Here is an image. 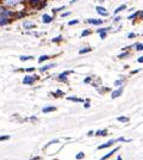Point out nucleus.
I'll return each instance as SVG.
<instances>
[{
	"label": "nucleus",
	"instance_id": "1",
	"mask_svg": "<svg viewBox=\"0 0 143 160\" xmlns=\"http://www.w3.org/2000/svg\"><path fill=\"white\" fill-rule=\"evenodd\" d=\"M35 80H36V78H35V77H30V75H28V77H25V78L23 79V82H24L25 85H31V84H33V82H35Z\"/></svg>",
	"mask_w": 143,
	"mask_h": 160
},
{
	"label": "nucleus",
	"instance_id": "2",
	"mask_svg": "<svg viewBox=\"0 0 143 160\" xmlns=\"http://www.w3.org/2000/svg\"><path fill=\"white\" fill-rule=\"evenodd\" d=\"M70 73H73V70H67V72H63V73H61V74L59 75V79L66 82V81H67V75L70 74Z\"/></svg>",
	"mask_w": 143,
	"mask_h": 160
},
{
	"label": "nucleus",
	"instance_id": "3",
	"mask_svg": "<svg viewBox=\"0 0 143 160\" xmlns=\"http://www.w3.org/2000/svg\"><path fill=\"white\" fill-rule=\"evenodd\" d=\"M22 1V0H5V5H7V6H14V5H17V4H19Z\"/></svg>",
	"mask_w": 143,
	"mask_h": 160
},
{
	"label": "nucleus",
	"instance_id": "4",
	"mask_svg": "<svg viewBox=\"0 0 143 160\" xmlns=\"http://www.w3.org/2000/svg\"><path fill=\"white\" fill-rule=\"evenodd\" d=\"M115 142H117V140H111V141H109V142H106V144L99 146L98 149H103V148H106V147H110V146H112V145L115 144Z\"/></svg>",
	"mask_w": 143,
	"mask_h": 160
},
{
	"label": "nucleus",
	"instance_id": "5",
	"mask_svg": "<svg viewBox=\"0 0 143 160\" xmlns=\"http://www.w3.org/2000/svg\"><path fill=\"white\" fill-rule=\"evenodd\" d=\"M118 149H119V147H117V148H115V149H112V151L110 152V153H107L106 155H104V156H103V158H101L100 160H105V159H107V158H110V156H111L112 154H115V153H116V152H117Z\"/></svg>",
	"mask_w": 143,
	"mask_h": 160
},
{
	"label": "nucleus",
	"instance_id": "6",
	"mask_svg": "<svg viewBox=\"0 0 143 160\" xmlns=\"http://www.w3.org/2000/svg\"><path fill=\"white\" fill-rule=\"evenodd\" d=\"M23 26H24V29H33V28H36V25H35V23H30V22H24V24H23Z\"/></svg>",
	"mask_w": 143,
	"mask_h": 160
},
{
	"label": "nucleus",
	"instance_id": "7",
	"mask_svg": "<svg viewBox=\"0 0 143 160\" xmlns=\"http://www.w3.org/2000/svg\"><path fill=\"white\" fill-rule=\"evenodd\" d=\"M87 23L94 24V25H99V24L103 23V21H101V19H87Z\"/></svg>",
	"mask_w": 143,
	"mask_h": 160
},
{
	"label": "nucleus",
	"instance_id": "8",
	"mask_svg": "<svg viewBox=\"0 0 143 160\" xmlns=\"http://www.w3.org/2000/svg\"><path fill=\"white\" fill-rule=\"evenodd\" d=\"M96 10H97V12H98L99 14H101V16H106V14H107V11L104 10V7H101V6L96 7Z\"/></svg>",
	"mask_w": 143,
	"mask_h": 160
},
{
	"label": "nucleus",
	"instance_id": "9",
	"mask_svg": "<svg viewBox=\"0 0 143 160\" xmlns=\"http://www.w3.org/2000/svg\"><path fill=\"white\" fill-rule=\"evenodd\" d=\"M42 21H43V23H50V22L52 21V18H51V17H50L49 14H43Z\"/></svg>",
	"mask_w": 143,
	"mask_h": 160
},
{
	"label": "nucleus",
	"instance_id": "10",
	"mask_svg": "<svg viewBox=\"0 0 143 160\" xmlns=\"http://www.w3.org/2000/svg\"><path fill=\"white\" fill-rule=\"evenodd\" d=\"M56 110V108L55 106H47V108H43V112L44 114H47V112H51V111H55Z\"/></svg>",
	"mask_w": 143,
	"mask_h": 160
},
{
	"label": "nucleus",
	"instance_id": "11",
	"mask_svg": "<svg viewBox=\"0 0 143 160\" xmlns=\"http://www.w3.org/2000/svg\"><path fill=\"white\" fill-rule=\"evenodd\" d=\"M55 66H56L55 63H50V65H47V66H44V67H41V68H40V70H41V72H45L47 69L52 68V67H55Z\"/></svg>",
	"mask_w": 143,
	"mask_h": 160
},
{
	"label": "nucleus",
	"instance_id": "12",
	"mask_svg": "<svg viewBox=\"0 0 143 160\" xmlns=\"http://www.w3.org/2000/svg\"><path fill=\"white\" fill-rule=\"evenodd\" d=\"M122 92H123V90H122V88H119V90H117V91H115V92L112 93V98L115 99V98H117V97H119V96L122 95Z\"/></svg>",
	"mask_w": 143,
	"mask_h": 160
},
{
	"label": "nucleus",
	"instance_id": "13",
	"mask_svg": "<svg viewBox=\"0 0 143 160\" xmlns=\"http://www.w3.org/2000/svg\"><path fill=\"white\" fill-rule=\"evenodd\" d=\"M96 134L99 135V136H105V135H107V132L106 130H98Z\"/></svg>",
	"mask_w": 143,
	"mask_h": 160
},
{
	"label": "nucleus",
	"instance_id": "14",
	"mask_svg": "<svg viewBox=\"0 0 143 160\" xmlns=\"http://www.w3.org/2000/svg\"><path fill=\"white\" fill-rule=\"evenodd\" d=\"M29 1H30L31 6H37V5H38V3L41 1V0H29Z\"/></svg>",
	"mask_w": 143,
	"mask_h": 160
},
{
	"label": "nucleus",
	"instance_id": "15",
	"mask_svg": "<svg viewBox=\"0 0 143 160\" xmlns=\"http://www.w3.org/2000/svg\"><path fill=\"white\" fill-rule=\"evenodd\" d=\"M67 99H68V100H73V102H78V103H80V102H84L82 99H79V98H75V97H68Z\"/></svg>",
	"mask_w": 143,
	"mask_h": 160
},
{
	"label": "nucleus",
	"instance_id": "16",
	"mask_svg": "<svg viewBox=\"0 0 143 160\" xmlns=\"http://www.w3.org/2000/svg\"><path fill=\"white\" fill-rule=\"evenodd\" d=\"M125 9H127V6H125V5H120L119 7H117V9H116L115 13H118L119 11H123V10H125Z\"/></svg>",
	"mask_w": 143,
	"mask_h": 160
},
{
	"label": "nucleus",
	"instance_id": "17",
	"mask_svg": "<svg viewBox=\"0 0 143 160\" xmlns=\"http://www.w3.org/2000/svg\"><path fill=\"white\" fill-rule=\"evenodd\" d=\"M117 121H119V122H128L129 118H128V117H124V116H120V117L117 118Z\"/></svg>",
	"mask_w": 143,
	"mask_h": 160
},
{
	"label": "nucleus",
	"instance_id": "18",
	"mask_svg": "<svg viewBox=\"0 0 143 160\" xmlns=\"http://www.w3.org/2000/svg\"><path fill=\"white\" fill-rule=\"evenodd\" d=\"M88 51H91V48H85V49H81L79 51V54H85V53H88Z\"/></svg>",
	"mask_w": 143,
	"mask_h": 160
},
{
	"label": "nucleus",
	"instance_id": "19",
	"mask_svg": "<svg viewBox=\"0 0 143 160\" xmlns=\"http://www.w3.org/2000/svg\"><path fill=\"white\" fill-rule=\"evenodd\" d=\"M32 59H33L32 56H21L22 61H28V60H32Z\"/></svg>",
	"mask_w": 143,
	"mask_h": 160
},
{
	"label": "nucleus",
	"instance_id": "20",
	"mask_svg": "<svg viewBox=\"0 0 143 160\" xmlns=\"http://www.w3.org/2000/svg\"><path fill=\"white\" fill-rule=\"evenodd\" d=\"M48 59H49V56L44 55V56H41V58L38 59V61H40V62H43V61H45V60H48Z\"/></svg>",
	"mask_w": 143,
	"mask_h": 160
},
{
	"label": "nucleus",
	"instance_id": "21",
	"mask_svg": "<svg viewBox=\"0 0 143 160\" xmlns=\"http://www.w3.org/2000/svg\"><path fill=\"white\" fill-rule=\"evenodd\" d=\"M89 33H91V31H89V30H85V31L81 33V37H85V36H87V35H89Z\"/></svg>",
	"mask_w": 143,
	"mask_h": 160
},
{
	"label": "nucleus",
	"instance_id": "22",
	"mask_svg": "<svg viewBox=\"0 0 143 160\" xmlns=\"http://www.w3.org/2000/svg\"><path fill=\"white\" fill-rule=\"evenodd\" d=\"M84 156H85V154H84L82 152H80V153H78V154H76V156H75V158H76V159H82Z\"/></svg>",
	"mask_w": 143,
	"mask_h": 160
},
{
	"label": "nucleus",
	"instance_id": "23",
	"mask_svg": "<svg viewBox=\"0 0 143 160\" xmlns=\"http://www.w3.org/2000/svg\"><path fill=\"white\" fill-rule=\"evenodd\" d=\"M5 140H10V135H5V136H0V141H5Z\"/></svg>",
	"mask_w": 143,
	"mask_h": 160
},
{
	"label": "nucleus",
	"instance_id": "24",
	"mask_svg": "<svg viewBox=\"0 0 143 160\" xmlns=\"http://www.w3.org/2000/svg\"><path fill=\"white\" fill-rule=\"evenodd\" d=\"M8 22H10L8 19H5V18H4L3 21H0V25H5V24H7Z\"/></svg>",
	"mask_w": 143,
	"mask_h": 160
},
{
	"label": "nucleus",
	"instance_id": "25",
	"mask_svg": "<svg viewBox=\"0 0 143 160\" xmlns=\"http://www.w3.org/2000/svg\"><path fill=\"white\" fill-rule=\"evenodd\" d=\"M139 13H141V12H136V13H134V14H131V16L129 17V19H135V17H136V16H138Z\"/></svg>",
	"mask_w": 143,
	"mask_h": 160
},
{
	"label": "nucleus",
	"instance_id": "26",
	"mask_svg": "<svg viewBox=\"0 0 143 160\" xmlns=\"http://www.w3.org/2000/svg\"><path fill=\"white\" fill-rule=\"evenodd\" d=\"M62 40V36H57L56 38H52V42H60Z\"/></svg>",
	"mask_w": 143,
	"mask_h": 160
},
{
	"label": "nucleus",
	"instance_id": "27",
	"mask_svg": "<svg viewBox=\"0 0 143 160\" xmlns=\"http://www.w3.org/2000/svg\"><path fill=\"white\" fill-rule=\"evenodd\" d=\"M128 55H129V53H123V54H120V55H119V58H120V59H123V58L128 56Z\"/></svg>",
	"mask_w": 143,
	"mask_h": 160
},
{
	"label": "nucleus",
	"instance_id": "28",
	"mask_svg": "<svg viewBox=\"0 0 143 160\" xmlns=\"http://www.w3.org/2000/svg\"><path fill=\"white\" fill-rule=\"evenodd\" d=\"M122 84H123V80H117V81L115 82V85H116V86H120Z\"/></svg>",
	"mask_w": 143,
	"mask_h": 160
},
{
	"label": "nucleus",
	"instance_id": "29",
	"mask_svg": "<svg viewBox=\"0 0 143 160\" xmlns=\"http://www.w3.org/2000/svg\"><path fill=\"white\" fill-rule=\"evenodd\" d=\"M99 33H100V38H103V40H104V38L106 37V33H105V31H104V32H99Z\"/></svg>",
	"mask_w": 143,
	"mask_h": 160
},
{
	"label": "nucleus",
	"instance_id": "30",
	"mask_svg": "<svg viewBox=\"0 0 143 160\" xmlns=\"http://www.w3.org/2000/svg\"><path fill=\"white\" fill-rule=\"evenodd\" d=\"M89 81H91V77H88V78H86V79L84 80L85 84H89Z\"/></svg>",
	"mask_w": 143,
	"mask_h": 160
},
{
	"label": "nucleus",
	"instance_id": "31",
	"mask_svg": "<svg viewBox=\"0 0 143 160\" xmlns=\"http://www.w3.org/2000/svg\"><path fill=\"white\" fill-rule=\"evenodd\" d=\"M68 24H69V25H74V24H78V21H70Z\"/></svg>",
	"mask_w": 143,
	"mask_h": 160
},
{
	"label": "nucleus",
	"instance_id": "32",
	"mask_svg": "<svg viewBox=\"0 0 143 160\" xmlns=\"http://www.w3.org/2000/svg\"><path fill=\"white\" fill-rule=\"evenodd\" d=\"M136 49H137V50H139V51H141V50H142V49H143V48H142V44H141V43H139V44H137V46H136Z\"/></svg>",
	"mask_w": 143,
	"mask_h": 160
},
{
	"label": "nucleus",
	"instance_id": "33",
	"mask_svg": "<svg viewBox=\"0 0 143 160\" xmlns=\"http://www.w3.org/2000/svg\"><path fill=\"white\" fill-rule=\"evenodd\" d=\"M25 70H26V72H33L35 68H33V67H30V68H26Z\"/></svg>",
	"mask_w": 143,
	"mask_h": 160
},
{
	"label": "nucleus",
	"instance_id": "34",
	"mask_svg": "<svg viewBox=\"0 0 143 160\" xmlns=\"http://www.w3.org/2000/svg\"><path fill=\"white\" fill-rule=\"evenodd\" d=\"M56 92H57V96H63V95H64V93H63L62 91H60V90H57Z\"/></svg>",
	"mask_w": 143,
	"mask_h": 160
},
{
	"label": "nucleus",
	"instance_id": "35",
	"mask_svg": "<svg viewBox=\"0 0 143 160\" xmlns=\"http://www.w3.org/2000/svg\"><path fill=\"white\" fill-rule=\"evenodd\" d=\"M134 36H135V33H129V35H128L129 38H134Z\"/></svg>",
	"mask_w": 143,
	"mask_h": 160
},
{
	"label": "nucleus",
	"instance_id": "36",
	"mask_svg": "<svg viewBox=\"0 0 143 160\" xmlns=\"http://www.w3.org/2000/svg\"><path fill=\"white\" fill-rule=\"evenodd\" d=\"M85 108H86V109L89 108V103H86V104H85Z\"/></svg>",
	"mask_w": 143,
	"mask_h": 160
},
{
	"label": "nucleus",
	"instance_id": "37",
	"mask_svg": "<svg viewBox=\"0 0 143 160\" xmlns=\"http://www.w3.org/2000/svg\"><path fill=\"white\" fill-rule=\"evenodd\" d=\"M67 16H69V12H66V13L62 14V17H67Z\"/></svg>",
	"mask_w": 143,
	"mask_h": 160
},
{
	"label": "nucleus",
	"instance_id": "38",
	"mask_svg": "<svg viewBox=\"0 0 143 160\" xmlns=\"http://www.w3.org/2000/svg\"><path fill=\"white\" fill-rule=\"evenodd\" d=\"M142 61H143V58H138V62H139V63H141V62H142Z\"/></svg>",
	"mask_w": 143,
	"mask_h": 160
},
{
	"label": "nucleus",
	"instance_id": "39",
	"mask_svg": "<svg viewBox=\"0 0 143 160\" xmlns=\"http://www.w3.org/2000/svg\"><path fill=\"white\" fill-rule=\"evenodd\" d=\"M117 160H122V158H120V156H118V158H117Z\"/></svg>",
	"mask_w": 143,
	"mask_h": 160
},
{
	"label": "nucleus",
	"instance_id": "40",
	"mask_svg": "<svg viewBox=\"0 0 143 160\" xmlns=\"http://www.w3.org/2000/svg\"><path fill=\"white\" fill-rule=\"evenodd\" d=\"M101 1H104V0H101Z\"/></svg>",
	"mask_w": 143,
	"mask_h": 160
},
{
	"label": "nucleus",
	"instance_id": "41",
	"mask_svg": "<svg viewBox=\"0 0 143 160\" xmlns=\"http://www.w3.org/2000/svg\"><path fill=\"white\" fill-rule=\"evenodd\" d=\"M73 1H75V0H73Z\"/></svg>",
	"mask_w": 143,
	"mask_h": 160
}]
</instances>
